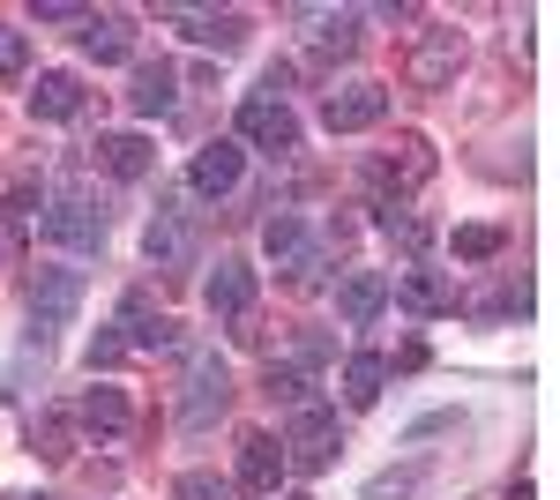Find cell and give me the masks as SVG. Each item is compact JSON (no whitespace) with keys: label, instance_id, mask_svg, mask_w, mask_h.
I'll return each instance as SVG.
<instances>
[{"label":"cell","instance_id":"cell-6","mask_svg":"<svg viewBox=\"0 0 560 500\" xmlns=\"http://www.w3.org/2000/svg\"><path fill=\"white\" fill-rule=\"evenodd\" d=\"M224 404H232V367H224L217 351H202V359L187 367V396H179V426H210V418H224Z\"/></svg>","mask_w":560,"mask_h":500},{"label":"cell","instance_id":"cell-13","mask_svg":"<svg viewBox=\"0 0 560 500\" xmlns=\"http://www.w3.org/2000/svg\"><path fill=\"white\" fill-rule=\"evenodd\" d=\"M300 15L314 23V31H306L314 60H351V53H359V15H351V8H300Z\"/></svg>","mask_w":560,"mask_h":500},{"label":"cell","instance_id":"cell-37","mask_svg":"<svg viewBox=\"0 0 560 500\" xmlns=\"http://www.w3.org/2000/svg\"><path fill=\"white\" fill-rule=\"evenodd\" d=\"M31 500H45V493H31Z\"/></svg>","mask_w":560,"mask_h":500},{"label":"cell","instance_id":"cell-22","mask_svg":"<svg viewBox=\"0 0 560 500\" xmlns=\"http://www.w3.org/2000/svg\"><path fill=\"white\" fill-rule=\"evenodd\" d=\"M83 113V83L75 75H38V90H31V120H75Z\"/></svg>","mask_w":560,"mask_h":500},{"label":"cell","instance_id":"cell-17","mask_svg":"<svg viewBox=\"0 0 560 500\" xmlns=\"http://www.w3.org/2000/svg\"><path fill=\"white\" fill-rule=\"evenodd\" d=\"M388 292L404 299V306H411L419 322H433V314H448V306H456V284H448L441 269H404V277H396Z\"/></svg>","mask_w":560,"mask_h":500},{"label":"cell","instance_id":"cell-36","mask_svg":"<svg viewBox=\"0 0 560 500\" xmlns=\"http://www.w3.org/2000/svg\"><path fill=\"white\" fill-rule=\"evenodd\" d=\"M269 500H306V493H269Z\"/></svg>","mask_w":560,"mask_h":500},{"label":"cell","instance_id":"cell-7","mask_svg":"<svg viewBox=\"0 0 560 500\" xmlns=\"http://www.w3.org/2000/svg\"><path fill=\"white\" fill-rule=\"evenodd\" d=\"M240 142H255V150H269V158L300 150V120H292V105H277V97H247V105H240Z\"/></svg>","mask_w":560,"mask_h":500},{"label":"cell","instance_id":"cell-5","mask_svg":"<svg viewBox=\"0 0 560 500\" xmlns=\"http://www.w3.org/2000/svg\"><path fill=\"white\" fill-rule=\"evenodd\" d=\"M382 113H388V90L382 83H337L329 97H322V127L329 135H366V127H382Z\"/></svg>","mask_w":560,"mask_h":500},{"label":"cell","instance_id":"cell-34","mask_svg":"<svg viewBox=\"0 0 560 500\" xmlns=\"http://www.w3.org/2000/svg\"><path fill=\"white\" fill-rule=\"evenodd\" d=\"M38 187H31V179H23V187H8V217H38Z\"/></svg>","mask_w":560,"mask_h":500},{"label":"cell","instance_id":"cell-16","mask_svg":"<svg viewBox=\"0 0 560 500\" xmlns=\"http://www.w3.org/2000/svg\"><path fill=\"white\" fill-rule=\"evenodd\" d=\"M240 172H247L240 142H210V150H195V165H187V187H195V195H232V187H240Z\"/></svg>","mask_w":560,"mask_h":500},{"label":"cell","instance_id":"cell-20","mask_svg":"<svg viewBox=\"0 0 560 500\" xmlns=\"http://www.w3.org/2000/svg\"><path fill=\"white\" fill-rule=\"evenodd\" d=\"M83 53H90V60H105V68L128 60V53H135V15H113V8H105V15H83Z\"/></svg>","mask_w":560,"mask_h":500},{"label":"cell","instance_id":"cell-21","mask_svg":"<svg viewBox=\"0 0 560 500\" xmlns=\"http://www.w3.org/2000/svg\"><path fill=\"white\" fill-rule=\"evenodd\" d=\"M382 388H388V359L382 351H351L345 359V404L366 411V404H382Z\"/></svg>","mask_w":560,"mask_h":500},{"label":"cell","instance_id":"cell-1","mask_svg":"<svg viewBox=\"0 0 560 500\" xmlns=\"http://www.w3.org/2000/svg\"><path fill=\"white\" fill-rule=\"evenodd\" d=\"M427 179H433V142L427 135H396V150L366 165V195H374V209H404V195L427 187Z\"/></svg>","mask_w":560,"mask_h":500},{"label":"cell","instance_id":"cell-30","mask_svg":"<svg viewBox=\"0 0 560 500\" xmlns=\"http://www.w3.org/2000/svg\"><path fill=\"white\" fill-rule=\"evenodd\" d=\"M23 68H31V38L0 23V83H8V75H23Z\"/></svg>","mask_w":560,"mask_h":500},{"label":"cell","instance_id":"cell-14","mask_svg":"<svg viewBox=\"0 0 560 500\" xmlns=\"http://www.w3.org/2000/svg\"><path fill=\"white\" fill-rule=\"evenodd\" d=\"M173 97H179V75H173V60H135V75H128V105L142 113V120H158V113H173Z\"/></svg>","mask_w":560,"mask_h":500},{"label":"cell","instance_id":"cell-33","mask_svg":"<svg viewBox=\"0 0 560 500\" xmlns=\"http://www.w3.org/2000/svg\"><path fill=\"white\" fill-rule=\"evenodd\" d=\"M90 8H75V0H38V23H83Z\"/></svg>","mask_w":560,"mask_h":500},{"label":"cell","instance_id":"cell-26","mask_svg":"<svg viewBox=\"0 0 560 500\" xmlns=\"http://www.w3.org/2000/svg\"><path fill=\"white\" fill-rule=\"evenodd\" d=\"M419 486H427V456H419V463H404V470H382V478L366 486V500H411Z\"/></svg>","mask_w":560,"mask_h":500},{"label":"cell","instance_id":"cell-8","mask_svg":"<svg viewBox=\"0 0 560 500\" xmlns=\"http://www.w3.org/2000/svg\"><path fill=\"white\" fill-rule=\"evenodd\" d=\"M202 306H210L217 322H247V306H255V269H247L240 254H224L210 277H202Z\"/></svg>","mask_w":560,"mask_h":500},{"label":"cell","instance_id":"cell-23","mask_svg":"<svg viewBox=\"0 0 560 500\" xmlns=\"http://www.w3.org/2000/svg\"><path fill=\"white\" fill-rule=\"evenodd\" d=\"M120 329H128V344H142V351H165V344L179 336L165 314H150V299H142V292H128V306H120Z\"/></svg>","mask_w":560,"mask_h":500},{"label":"cell","instance_id":"cell-12","mask_svg":"<svg viewBox=\"0 0 560 500\" xmlns=\"http://www.w3.org/2000/svg\"><path fill=\"white\" fill-rule=\"evenodd\" d=\"M97 172L105 179H150L158 172V150H150V135H97Z\"/></svg>","mask_w":560,"mask_h":500},{"label":"cell","instance_id":"cell-2","mask_svg":"<svg viewBox=\"0 0 560 500\" xmlns=\"http://www.w3.org/2000/svg\"><path fill=\"white\" fill-rule=\"evenodd\" d=\"M284 449V470H329L337 463V449H345V426H337V411L329 404H306V411H292V433L277 441Z\"/></svg>","mask_w":560,"mask_h":500},{"label":"cell","instance_id":"cell-3","mask_svg":"<svg viewBox=\"0 0 560 500\" xmlns=\"http://www.w3.org/2000/svg\"><path fill=\"white\" fill-rule=\"evenodd\" d=\"M75 306H83V269H60V261H52V269H38V277H31V344H52V329H68V314H75Z\"/></svg>","mask_w":560,"mask_h":500},{"label":"cell","instance_id":"cell-32","mask_svg":"<svg viewBox=\"0 0 560 500\" xmlns=\"http://www.w3.org/2000/svg\"><path fill=\"white\" fill-rule=\"evenodd\" d=\"M523 306H530V292H523V284H501V292L486 299L478 314H486V322H501V314H523Z\"/></svg>","mask_w":560,"mask_h":500},{"label":"cell","instance_id":"cell-19","mask_svg":"<svg viewBox=\"0 0 560 500\" xmlns=\"http://www.w3.org/2000/svg\"><path fill=\"white\" fill-rule=\"evenodd\" d=\"M382 306H388V277H382V269H351L345 284H337V314H345L351 329H366Z\"/></svg>","mask_w":560,"mask_h":500},{"label":"cell","instance_id":"cell-31","mask_svg":"<svg viewBox=\"0 0 560 500\" xmlns=\"http://www.w3.org/2000/svg\"><path fill=\"white\" fill-rule=\"evenodd\" d=\"M120 359H128V336H90V374H105V367H120Z\"/></svg>","mask_w":560,"mask_h":500},{"label":"cell","instance_id":"cell-24","mask_svg":"<svg viewBox=\"0 0 560 500\" xmlns=\"http://www.w3.org/2000/svg\"><path fill=\"white\" fill-rule=\"evenodd\" d=\"M261 247H269V261H277V269H292V261L306 254V224L292 217V209H277V217L261 224Z\"/></svg>","mask_w":560,"mask_h":500},{"label":"cell","instance_id":"cell-35","mask_svg":"<svg viewBox=\"0 0 560 500\" xmlns=\"http://www.w3.org/2000/svg\"><path fill=\"white\" fill-rule=\"evenodd\" d=\"M509 500H530V486H516V493H509Z\"/></svg>","mask_w":560,"mask_h":500},{"label":"cell","instance_id":"cell-29","mask_svg":"<svg viewBox=\"0 0 560 500\" xmlns=\"http://www.w3.org/2000/svg\"><path fill=\"white\" fill-rule=\"evenodd\" d=\"M232 493H240V486L217 478V470H187V478L173 486V500H232Z\"/></svg>","mask_w":560,"mask_h":500},{"label":"cell","instance_id":"cell-27","mask_svg":"<svg viewBox=\"0 0 560 500\" xmlns=\"http://www.w3.org/2000/svg\"><path fill=\"white\" fill-rule=\"evenodd\" d=\"M269 396H277L284 411H306V404H314V381H306L300 367H269Z\"/></svg>","mask_w":560,"mask_h":500},{"label":"cell","instance_id":"cell-4","mask_svg":"<svg viewBox=\"0 0 560 500\" xmlns=\"http://www.w3.org/2000/svg\"><path fill=\"white\" fill-rule=\"evenodd\" d=\"M38 232L52 247H75V254H97L105 247V209L83 202V195H60V202L38 209Z\"/></svg>","mask_w":560,"mask_h":500},{"label":"cell","instance_id":"cell-10","mask_svg":"<svg viewBox=\"0 0 560 500\" xmlns=\"http://www.w3.org/2000/svg\"><path fill=\"white\" fill-rule=\"evenodd\" d=\"M75 426H83V433H97V441H120V433L135 426V404L113 388V381H97V388H83V396H75Z\"/></svg>","mask_w":560,"mask_h":500},{"label":"cell","instance_id":"cell-18","mask_svg":"<svg viewBox=\"0 0 560 500\" xmlns=\"http://www.w3.org/2000/svg\"><path fill=\"white\" fill-rule=\"evenodd\" d=\"M277 478H284V449H277V433H247L240 441V486L247 493H277Z\"/></svg>","mask_w":560,"mask_h":500},{"label":"cell","instance_id":"cell-25","mask_svg":"<svg viewBox=\"0 0 560 500\" xmlns=\"http://www.w3.org/2000/svg\"><path fill=\"white\" fill-rule=\"evenodd\" d=\"M501 247H509L501 224H456V261H493Z\"/></svg>","mask_w":560,"mask_h":500},{"label":"cell","instance_id":"cell-28","mask_svg":"<svg viewBox=\"0 0 560 500\" xmlns=\"http://www.w3.org/2000/svg\"><path fill=\"white\" fill-rule=\"evenodd\" d=\"M31 441H38L45 463H68V456H75V449H68V418H60V411H45L38 426H31Z\"/></svg>","mask_w":560,"mask_h":500},{"label":"cell","instance_id":"cell-15","mask_svg":"<svg viewBox=\"0 0 560 500\" xmlns=\"http://www.w3.org/2000/svg\"><path fill=\"white\" fill-rule=\"evenodd\" d=\"M173 23L195 45H210V53H240V45H247V15H232V8H224V15H217V8H179Z\"/></svg>","mask_w":560,"mask_h":500},{"label":"cell","instance_id":"cell-11","mask_svg":"<svg viewBox=\"0 0 560 500\" xmlns=\"http://www.w3.org/2000/svg\"><path fill=\"white\" fill-rule=\"evenodd\" d=\"M142 254H150V269H187L195 261V224L179 209H158L150 232H142Z\"/></svg>","mask_w":560,"mask_h":500},{"label":"cell","instance_id":"cell-9","mask_svg":"<svg viewBox=\"0 0 560 500\" xmlns=\"http://www.w3.org/2000/svg\"><path fill=\"white\" fill-rule=\"evenodd\" d=\"M456 68H464V38L456 31H427V38L411 45V90H448L456 83Z\"/></svg>","mask_w":560,"mask_h":500}]
</instances>
